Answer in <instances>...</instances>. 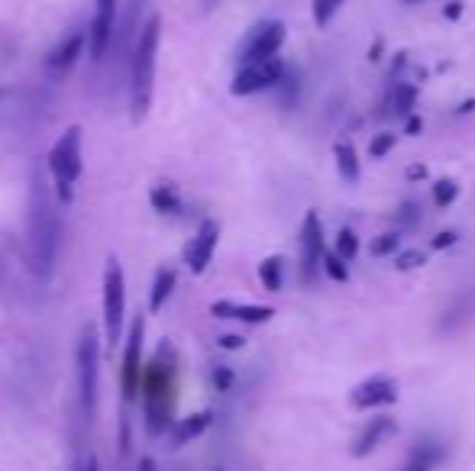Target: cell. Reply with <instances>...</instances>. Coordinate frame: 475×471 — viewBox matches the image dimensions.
Wrapping results in <instances>:
<instances>
[{
    "label": "cell",
    "mask_w": 475,
    "mask_h": 471,
    "mask_svg": "<svg viewBox=\"0 0 475 471\" xmlns=\"http://www.w3.org/2000/svg\"><path fill=\"white\" fill-rule=\"evenodd\" d=\"M58 242H62V220L46 181L36 171L30 188V268L36 278H48L56 268Z\"/></svg>",
    "instance_id": "6da1fadb"
},
{
    "label": "cell",
    "mask_w": 475,
    "mask_h": 471,
    "mask_svg": "<svg viewBox=\"0 0 475 471\" xmlns=\"http://www.w3.org/2000/svg\"><path fill=\"white\" fill-rule=\"evenodd\" d=\"M175 371L178 355L172 343H162L149 365L143 368V410H145V432L162 436L172 426V410H175Z\"/></svg>",
    "instance_id": "7a4b0ae2"
},
{
    "label": "cell",
    "mask_w": 475,
    "mask_h": 471,
    "mask_svg": "<svg viewBox=\"0 0 475 471\" xmlns=\"http://www.w3.org/2000/svg\"><path fill=\"white\" fill-rule=\"evenodd\" d=\"M159 42H162V16L153 13L143 26L133 52V81H129V104H133V120H143L153 107L155 88V62H159Z\"/></svg>",
    "instance_id": "3957f363"
},
{
    "label": "cell",
    "mask_w": 475,
    "mask_h": 471,
    "mask_svg": "<svg viewBox=\"0 0 475 471\" xmlns=\"http://www.w3.org/2000/svg\"><path fill=\"white\" fill-rule=\"evenodd\" d=\"M48 175H52V188H56L58 204H72L75 200V184L81 178V126H68L62 136L56 139V145L46 155Z\"/></svg>",
    "instance_id": "277c9868"
},
{
    "label": "cell",
    "mask_w": 475,
    "mask_h": 471,
    "mask_svg": "<svg viewBox=\"0 0 475 471\" xmlns=\"http://www.w3.org/2000/svg\"><path fill=\"white\" fill-rule=\"evenodd\" d=\"M97 371H101V345H97V329L84 327L75 352V384H78V410L81 420L91 423L97 404Z\"/></svg>",
    "instance_id": "5b68a950"
},
{
    "label": "cell",
    "mask_w": 475,
    "mask_h": 471,
    "mask_svg": "<svg viewBox=\"0 0 475 471\" xmlns=\"http://www.w3.org/2000/svg\"><path fill=\"white\" fill-rule=\"evenodd\" d=\"M123 317H127V278L117 258H107L104 268V329L107 349H117L123 336Z\"/></svg>",
    "instance_id": "8992f818"
},
{
    "label": "cell",
    "mask_w": 475,
    "mask_h": 471,
    "mask_svg": "<svg viewBox=\"0 0 475 471\" xmlns=\"http://www.w3.org/2000/svg\"><path fill=\"white\" fill-rule=\"evenodd\" d=\"M282 46H285L282 20H262V23H256L250 32H246V39H242L240 48H236V58H240V65L266 62V58L278 56V48Z\"/></svg>",
    "instance_id": "52a82bcc"
},
{
    "label": "cell",
    "mask_w": 475,
    "mask_h": 471,
    "mask_svg": "<svg viewBox=\"0 0 475 471\" xmlns=\"http://www.w3.org/2000/svg\"><path fill=\"white\" fill-rule=\"evenodd\" d=\"M143 333H145V319L143 313L133 317L127 336V352H123V368H120V384H123V400H136L139 388H143Z\"/></svg>",
    "instance_id": "ba28073f"
},
{
    "label": "cell",
    "mask_w": 475,
    "mask_h": 471,
    "mask_svg": "<svg viewBox=\"0 0 475 471\" xmlns=\"http://www.w3.org/2000/svg\"><path fill=\"white\" fill-rule=\"evenodd\" d=\"M285 72H288V65L278 56L266 58V62L240 65V72H236L230 91H233L236 97H250V94H259V91L278 88V81L285 78Z\"/></svg>",
    "instance_id": "9c48e42d"
},
{
    "label": "cell",
    "mask_w": 475,
    "mask_h": 471,
    "mask_svg": "<svg viewBox=\"0 0 475 471\" xmlns=\"http://www.w3.org/2000/svg\"><path fill=\"white\" fill-rule=\"evenodd\" d=\"M323 223L317 210H307L304 223H301V281L304 284H314L317 281V268H323Z\"/></svg>",
    "instance_id": "30bf717a"
},
{
    "label": "cell",
    "mask_w": 475,
    "mask_h": 471,
    "mask_svg": "<svg viewBox=\"0 0 475 471\" xmlns=\"http://www.w3.org/2000/svg\"><path fill=\"white\" fill-rule=\"evenodd\" d=\"M113 20H117V0H97L94 16H91V26H88L91 58H94V62H101V58L107 56V48H110Z\"/></svg>",
    "instance_id": "8fae6325"
},
{
    "label": "cell",
    "mask_w": 475,
    "mask_h": 471,
    "mask_svg": "<svg viewBox=\"0 0 475 471\" xmlns=\"http://www.w3.org/2000/svg\"><path fill=\"white\" fill-rule=\"evenodd\" d=\"M395 400H398V384L391 378H369V381H363L349 394V404L356 410H379V407H388V404H395Z\"/></svg>",
    "instance_id": "7c38bea8"
},
{
    "label": "cell",
    "mask_w": 475,
    "mask_h": 471,
    "mask_svg": "<svg viewBox=\"0 0 475 471\" xmlns=\"http://www.w3.org/2000/svg\"><path fill=\"white\" fill-rule=\"evenodd\" d=\"M217 240H220V223H214V220H204L201 230H198V236H194V240L188 242V249H185V262H188V268H191L194 275L207 272L210 258H214V249H217Z\"/></svg>",
    "instance_id": "4fadbf2b"
},
{
    "label": "cell",
    "mask_w": 475,
    "mask_h": 471,
    "mask_svg": "<svg viewBox=\"0 0 475 471\" xmlns=\"http://www.w3.org/2000/svg\"><path fill=\"white\" fill-rule=\"evenodd\" d=\"M84 42H88V32L84 30L68 32V36L46 56V72H52V74L72 72L75 62H78V56H81V48H84Z\"/></svg>",
    "instance_id": "5bb4252c"
},
{
    "label": "cell",
    "mask_w": 475,
    "mask_h": 471,
    "mask_svg": "<svg viewBox=\"0 0 475 471\" xmlns=\"http://www.w3.org/2000/svg\"><path fill=\"white\" fill-rule=\"evenodd\" d=\"M395 420L391 416H372L369 423L359 430V436L353 440V456L356 458H365L369 452H375V449L382 446V442L388 440V436H395Z\"/></svg>",
    "instance_id": "9a60e30c"
},
{
    "label": "cell",
    "mask_w": 475,
    "mask_h": 471,
    "mask_svg": "<svg viewBox=\"0 0 475 471\" xmlns=\"http://www.w3.org/2000/svg\"><path fill=\"white\" fill-rule=\"evenodd\" d=\"M210 313L220 319H240V323H250V327H259V323H268L272 319V307H259V304H236V301H217L210 307Z\"/></svg>",
    "instance_id": "2e32d148"
},
{
    "label": "cell",
    "mask_w": 475,
    "mask_h": 471,
    "mask_svg": "<svg viewBox=\"0 0 475 471\" xmlns=\"http://www.w3.org/2000/svg\"><path fill=\"white\" fill-rule=\"evenodd\" d=\"M444 446L436 440H420L418 446L411 449L408 462L401 465V471H436V465L444 462Z\"/></svg>",
    "instance_id": "e0dca14e"
},
{
    "label": "cell",
    "mask_w": 475,
    "mask_h": 471,
    "mask_svg": "<svg viewBox=\"0 0 475 471\" xmlns=\"http://www.w3.org/2000/svg\"><path fill=\"white\" fill-rule=\"evenodd\" d=\"M210 426V414H191V416H181L175 426H172V446H188L194 442L201 432H207Z\"/></svg>",
    "instance_id": "ac0fdd59"
},
{
    "label": "cell",
    "mask_w": 475,
    "mask_h": 471,
    "mask_svg": "<svg viewBox=\"0 0 475 471\" xmlns=\"http://www.w3.org/2000/svg\"><path fill=\"white\" fill-rule=\"evenodd\" d=\"M333 159H337V171H339L343 181H349V184L359 181L363 168H359V155H356V149H353L349 139H339V143L333 145Z\"/></svg>",
    "instance_id": "d6986e66"
},
{
    "label": "cell",
    "mask_w": 475,
    "mask_h": 471,
    "mask_svg": "<svg viewBox=\"0 0 475 471\" xmlns=\"http://www.w3.org/2000/svg\"><path fill=\"white\" fill-rule=\"evenodd\" d=\"M175 284H178V275L172 268H159L153 281V291H149V313H159L165 307L172 294H175Z\"/></svg>",
    "instance_id": "ffe728a7"
},
{
    "label": "cell",
    "mask_w": 475,
    "mask_h": 471,
    "mask_svg": "<svg viewBox=\"0 0 475 471\" xmlns=\"http://www.w3.org/2000/svg\"><path fill=\"white\" fill-rule=\"evenodd\" d=\"M149 200H153V207L159 210V214H165V216L181 214V197H178L175 184H169V181L155 184L153 191H149Z\"/></svg>",
    "instance_id": "44dd1931"
},
{
    "label": "cell",
    "mask_w": 475,
    "mask_h": 471,
    "mask_svg": "<svg viewBox=\"0 0 475 471\" xmlns=\"http://www.w3.org/2000/svg\"><path fill=\"white\" fill-rule=\"evenodd\" d=\"M259 281H262V288L278 294L285 288V258L282 256H268L266 262L259 265Z\"/></svg>",
    "instance_id": "7402d4cb"
},
{
    "label": "cell",
    "mask_w": 475,
    "mask_h": 471,
    "mask_svg": "<svg viewBox=\"0 0 475 471\" xmlns=\"http://www.w3.org/2000/svg\"><path fill=\"white\" fill-rule=\"evenodd\" d=\"M401 249V232L391 230V232H382L375 240L369 242V256L375 258H395V252Z\"/></svg>",
    "instance_id": "603a6c76"
},
{
    "label": "cell",
    "mask_w": 475,
    "mask_h": 471,
    "mask_svg": "<svg viewBox=\"0 0 475 471\" xmlns=\"http://www.w3.org/2000/svg\"><path fill=\"white\" fill-rule=\"evenodd\" d=\"M414 100H418V88L414 84H395V100H391L395 104V117L408 120L414 113Z\"/></svg>",
    "instance_id": "cb8c5ba5"
},
{
    "label": "cell",
    "mask_w": 475,
    "mask_h": 471,
    "mask_svg": "<svg viewBox=\"0 0 475 471\" xmlns=\"http://www.w3.org/2000/svg\"><path fill=\"white\" fill-rule=\"evenodd\" d=\"M456 197H460V184L453 181V178H440V181H434V204L440 210L450 207Z\"/></svg>",
    "instance_id": "d4e9b609"
},
{
    "label": "cell",
    "mask_w": 475,
    "mask_h": 471,
    "mask_svg": "<svg viewBox=\"0 0 475 471\" xmlns=\"http://www.w3.org/2000/svg\"><path fill=\"white\" fill-rule=\"evenodd\" d=\"M356 252H359V236H356L349 226H343V230L337 232V256L343 258V262H353Z\"/></svg>",
    "instance_id": "484cf974"
},
{
    "label": "cell",
    "mask_w": 475,
    "mask_h": 471,
    "mask_svg": "<svg viewBox=\"0 0 475 471\" xmlns=\"http://www.w3.org/2000/svg\"><path fill=\"white\" fill-rule=\"evenodd\" d=\"M323 272H327L330 281H339V284H347L349 281V265L343 262L337 252H327V256H323Z\"/></svg>",
    "instance_id": "4316f807"
},
{
    "label": "cell",
    "mask_w": 475,
    "mask_h": 471,
    "mask_svg": "<svg viewBox=\"0 0 475 471\" xmlns=\"http://www.w3.org/2000/svg\"><path fill=\"white\" fill-rule=\"evenodd\" d=\"M339 7H343V0H314V23L327 26Z\"/></svg>",
    "instance_id": "83f0119b"
},
{
    "label": "cell",
    "mask_w": 475,
    "mask_h": 471,
    "mask_svg": "<svg viewBox=\"0 0 475 471\" xmlns=\"http://www.w3.org/2000/svg\"><path fill=\"white\" fill-rule=\"evenodd\" d=\"M391 149H395V133H379V136H372V143H369L372 159H385Z\"/></svg>",
    "instance_id": "f1b7e54d"
},
{
    "label": "cell",
    "mask_w": 475,
    "mask_h": 471,
    "mask_svg": "<svg viewBox=\"0 0 475 471\" xmlns=\"http://www.w3.org/2000/svg\"><path fill=\"white\" fill-rule=\"evenodd\" d=\"M398 223H401V230H414V226L420 223V207L414 204V200H404L401 210H398Z\"/></svg>",
    "instance_id": "f546056e"
},
{
    "label": "cell",
    "mask_w": 475,
    "mask_h": 471,
    "mask_svg": "<svg viewBox=\"0 0 475 471\" xmlns=\"http://www.w3.org/2000/svg\"><path fill=\"white\" fill-rule=\"evenodd\" d=\"M278 91H282L285 104H295V100H298V74H295V68L285 72V78L278 81Z\"/></svg>",
    "instance_id": "4dcf8cb0"
},
{
    "label": "cell",
    "mask_w": 475,
    "mask_h": 471,
    "mask_svg": "<svg viewBox=\"0 0 475 471\" xmlns=\"http://www.w3.org/2000/svg\"><path fill=\"white\" fill-rule=\"evenodd\" d=\"M233 381H236L233 368H226V365H214V388H217L220 394L233 391Z\"/></svg>",
    "instance_id": "1f68e13d"
},
{
    "label": "cell",
    "mask_w": 475,
    "mask_h": 471,
    "mask_svg": "<svg viewBox=\"0 0 475 471\" xmlns=\"http://www.w3.org/2000/svg\"><path fill=\"white\" fill-rule=\"evenodd\" d=\"M427 262V258L420 256V252H401V256H395V268L398 272H414V268H420V265Z\"/></svg>",
    "instance_id": "d6a6232c"
},
{
    "label": "cell",
    "mask_w": 475,
    "mask_h": 471,
    "mask_svg": "<svg viewBox=\"0 0 475 471\" xmlns=\"http://www.w3.org/2000/svg\"><path fill=\"white\" fill-rule=\"evenodd\" d=\"M456 240H460L456 232H453V230H444V232H436L434 240H430V249H450Z\"/></svg>",
    "instance_id": "836d02e7"
},
{
    "label": "cell",
    "mask_w": 475,
    "mask_h": 471,
    "mask_svg": "<svg viewBox=\"0 0 475 471\" xmlns=\"http://www.w3.org/2000/svg\"><path fill=\"white\" fill-rule=\"evenodd\" d=\"M420 129H424V120H420L418 113H411V117L404 120V133H408V136H420Z\"/></svg>",
    "instance_id": "e575fe53"
},
{
    "label": "cell",
    "mask_w": 475,
    "mask_h": 471,
    "mask_svg": "<svg viewBox=\"0 0 475 471\" xmlns=\"http://www.w3.org/2000/svg\"><path fill=\"white\" fill-rule=\"evenodd\" d=\"M246 339L242 336H220V349H242Z\"/></svg>",
    "instance_id": "d590c367"
},
{
    "label": "cell",
    "mask_w": 475,
    "mask_h": 471,
    "mask_svg": "<svg viewBox=\"0 0 475 471\" xmlns=\"http://www.w3.org/2000/svg\"><path fill=\"white\" fill-rule=\"evenodd\" d=\"M444 16H446V20H460V16H462V0H450V4L444 7Z\"/></svg>",
    "instance_id": "8d00e7d4"
},
{
    "label": "cell",
    "mask_w": 475,
    "mask_h": 471,
    "mask_svg": "<svg viewBox=\"0 0 475 471\" xmlns=\"http://www.w3.org/2000/svg\"><path fill=\"white\" fill-rule=\"evenodd\" d=\"M408 178H411V181H424V178H427V165H411L408 168Z\"/></svg>",
    "instance_id": "74e56055"
},
{
    "label": "cell",
    "mask_w": 475,
    "mask_h": 471,
    "mask_svg": "<svg viewBox=\"0 0 475 471\" xmlns=\"http://www.w3.org/2000/svg\"><path fill=\"white\" fill-rule=\"evenodd\" d=\"M139 471H155V462L153 458H143V462H139Z\"/></svg>",
    "instance_id": "f35d334b"
},
{
    "label": "cell",
    "mask_w": 475,
    "mask_h": 471,
    "mask_svg": "<svg viewBox=\"0 0 475 471\" xmlns=\"http://www.w3.org/2000/svg\"><path fill=\"white\" fill-rule=\"evenodd\" d=\"M469 110H475V100H466V104L460 107V113H469Z\"/></svg>",
    "instance_id": "ab89813d"
},
{
    "label": "cell",
    "mask_w": 475,
    "mask_h": 471,
    "mask_svg": "<svg viewBox=\"0 0 475 471\" xmlns=\"http://www.w3.org/2000/svg\"><path fill=\"white\" fill-rule=\"evenodd\" d=\"M88 471H101V465H97V458H88Z\"/></svg>",
    "instance_id": "60d3db41"
},
{
    "label": "cell",
    "mask_w": 475,
    "mask_h": 471,
    "mask_svg": "<svg viewBox=\"0 0 475 471\" xmlns=\"http://www.w3.org/2000/svg\"><path fill=\"white\" fill-rule=\"evenodd\" d=\"M72 471H88V462H81V465H75Z\"/></svg>",
    "instance_id": "b9f144b4"
},
{
    "label": "cell",
    "mask_w": 475,
    "mask_h": 471,
    "mask_svg": "<svg viewBox=\"0 0 475 471\" xmlns=\"http://www.w3.org/2000/svg\"><path fill=\"white\" fill-rule=\"evenodd\" d=\"M404 4H420V0H404Z\"/></svg>",
    "instance_id": "7bdbcfd3"
},
{
    "label": "cell",
    "mask_w": 475,
    "mask_h": 471,
    "mask_svg": "<svg viewBox=\"0 0 475 471\" xmlns=\"http://www.w3.org/2000/svg\"><path fill=\"white\" fill-rule=\"evenodd\" d=\"M0 97H4V88H0Z\"/></svg>",
    "instance_id": "ee69618b"
}]
</instances>
